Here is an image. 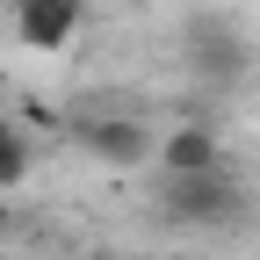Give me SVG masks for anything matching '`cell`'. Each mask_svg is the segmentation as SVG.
Instances as JSON below:
<instances>
[{"label": "cell", "mask_w": 260, "mask_h": 260, "mask_svg": "<svg viewBox=\"0 0 260 260\" xmlns=\"http://www.w3.org/2000/svg\"><path fill=\"white\" fill-rule=\"evenodd\" d=\"M159 159H167V174H203V167H217V138L210 130H174L159 145Z\"/></svg>", "instance_id": "cell-3"}, {"label": "cell", "mask_w": 260, "mask_h": 260, "mask_svg": "<svg viewBox=\"0 0 260 260\" xmlns=\"http://www.w3.org/2000/svg\"><path fill=\"white\" fill-rule=\"evenodd\" d=\"M15 29H22L29 51H65V37L80 29V0H22Z\"/></svg>", "instance_id": "cell-2"}, {"label": "cell", "mask_w": 260, "mask_h": 260, "mask_svg": "<svg viewBox=\"0 0 260 260\" xmlns=\"http://www.w3.org/2000/svg\"><path fill=\"white\" fill-rule=\"evenodd\" d=\"M80 138L102 152V159H123V167H130V159H145V130H138V123H87Z\"/></svg>", "instance_id": "cell-4"}, {"label": "cell", "mask_w": 260, "mask_h": 260, "mask_svg": "<svg viewBox=\"0 0 260 260\" xmlns=\"http://www.w3.org/2000/svg\"><path fill=\"white\" fill-rule=\"evenodd\" d=\"M22 167H29L22 138H8V130H0V188H15V181H22Z\"/></svg>", "instance_id": "cell-5"}, {"label": "cell", "mask_w": 260, "mask_h": 260, "mask_svg": "<svg viewBox=\"0 0 260 260\" xmlns=\"http://www.w3.org/2000/svg\"><path fill=\"white\" fill-rule=\"evenodd\" d=\"M232 210H239V188L224 181V167L174 174V181H167V217H188V224H203V217H232Z\"/></svg>", "instance_id": "cell-1"}, {"label": "cell", "mask_w": 260, "mask_h": 260, "mask_svg": "<svg viewBox=\"0 0 260 260\" xmlns=\"http://www.w3.org/2000/svg\"><path fill=\"white\" fill-rule=\"evenodd\" d=\"M0 130H8V123H0Z\"/></svg>", "instance_id": "cell-6"}]
</instances>
